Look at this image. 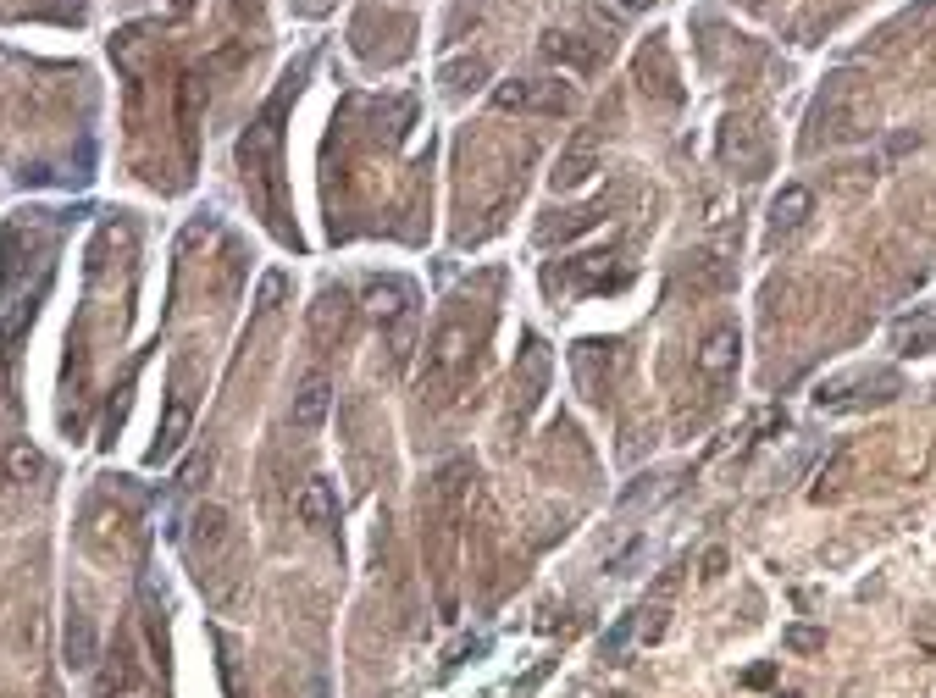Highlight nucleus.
I'll return each mask as SVG.
<instances>
[{
    "label": "nucleus",
    "mask_w": 936,
    "mask_h": 698,
    "mask_svg": "<svg viewBox=\"0 0 936 698\" xmlns=\"http://www.w3.org/2000/svg\"><path fill=\"white\" fill-rule=\"evenodd\" d=\"M870 122H876L870 89L853 73H837L826 84V95L815 100V133H809V145H820V139H826V145H853V139L870 133Z\"/></svg>",
    "instance_id": "f257e3e1"
},
{
    "label": "nucleus",
    "mask_w": 936,
    "mask_h": 698,
    "mask_svg": "<svg viewBox=\"0 0 936 698\" xmlns=\"http://www.w3.org/2000/svg\"><path fill=\"white\" fill-rule=\"evenodd\" d=\"M571 366H576V383H582V394H588L593 405H604V399L621 388L626 366H632V349H626L621 338H588V344H576Z\"/></svg>",
    "instance_id": "f03ea898"
},
{
    "label": "nucleus",
    "mask_w": 936,
    "mask_h": 698,
    "mask_svg": "<svg viewBox=\"0 0 936 698\" xmlns=\"http://www.w3.org/2000/svg\"><path fill=\"white\" fill-rule=\"evenodd\" d=\"M471 361V327L460 316H444L438 333L427 338V361H421V388H444L460 377V366Z\"/></svg>",
    "instance_id": "7ed1b4c3"
},
{
    "label": "nucleus",
    "mask_w": 936,
    "mask_h": 698,
    "mask_svg": "<svg viewBox=\"0 0 936 698\" xmlns=\"http://www.w3.org/2000/svg\"><path fill=\"white\" fill-rule=\"evenodd\" d=\"M737 349H743V333H737L732 322H720V327H709V333L698 338L693 366L709 377V383H726V377L737 372Z\"/></svg>",
    "instance_id": "20e7f679"
},
{
    "label": "nucleus",
    "mask_w": 936,
    "mask_h": 698,
    "mask_svg": "<svg viewBox=\"0 0 936 698\" xmlns=\"http://www.w3.org/2000/svg\"><path fill=\"white\" fill-rule=\"evenodd\" d=\"M593 172H599V139H593V133H576L571 145H565V156L554 161L549 183H554V194H571V189H582Z\"/></svg>",
    "instance_id": "39448f33"
},
{
    "label": "nucleus",
    "mask_w": 936,
    "mask_h": 698,
    "mask_svg": "<svg viewBox=\"0 0 936 698\" xmlns=\"http://www.w3.org/2000/svg\"><path fill=\"white\" fill-rule=\"evenodd\" d=\"M543 383H549V344H543V338H527L521 366H516V383H510V394H516V416H527V410L543 399Z\"/></svg>",
    "instance_id": "423d86ee"
},
{
    "label": "nucleus",
    "mask_w": 936,
    "mask_h": 698,
    "mask_svg": "<svg viewBox=\"0 0 936 698\" xmlns=\"http://www.w3.org/2000/svg\"><path fill=\"white\" fill-rule=\"evenodd\" d=\"M720 156L732 161L737 172H743V178H759V167H765V145H759V128L754 122H726V133H720Z\"/></svg>",
    "instance_id": "0eeeda50"
},
{
    "label": "nucleus",
    "mask_w": 936,
    "mask_h": 698,
    "mask_svg": "<svg viewBox=\"0 0 936 698\" xmlns=\"http://www.w3.org/2000/svg\"><path fill=\"white\" fill-rule=\"evenodd\" d=\"M416 305V294H410V283H399V277H377L372 289H366V311L377 316V327H394V322H405V316H416L410 311Z\"/></svg>",
    "instance_id": "6e6552de"
},
{
    "label": "nucleus",
    "mask_w": 936,
    "mask_h": 698,
    "mask_svg": "<svg viewBox=\"0 0 936 698\" xmlns=\"http://www.w3.org/2000/svg\"><path fill=\"white\" fill-rule=\"evenodd\" d=\"M327 410H333V383H327L322 372H311L300 388H294V410H288V416H294L300 433H316V427L327 422Z\"/></svg>",
    "instance_id": "1a4fd4ad"
},
{
    "label": "nucleus",
    "mask_w": 936,
    "mask_h": 698,
    "mask_svg": "<svg viewBox=\"0 0 936 698\" xmlns=\"http://www.w3.org/2000/svg\"><path fill=\"white\" fill-rule=\"evenodd\" d=\"M809 211H815V189H804V183H787V189L770 200V233H798L809 222Z\"/></svg>",
    "instance_id": "9d476101"
},
{
    "label": "nucleus",
    "mask_w": 936,
    "mask_h": 698,
    "mask_svg": "<svg viewBox=\"0 0 936 698\" xmlns=\"http://www.w3.org/2000/svg\"><path fill=\"white\" fill-rule=\"evenodd\" d=\"M732 261H726V250H698L693 261H687V283H693L698 294H726L732 289Z\"/></svg>",
    "instance_id": "9b49d317"
},
{
    "label": "nucleus",
    "mask_w": 936,
    "mask_h": 698,
    "mask_svg": "<svg viewBox=\"0 0 936 698\" xmlns=\"http://www.w3.org/2000/svg\"><path fill=\"white\" fill-rule=\"evenodd\" d=\"M233 543V521L222 505H200L194 510V549L200 554H222Z\"/></svg>",
    "instance_id": "f8f14e48"
},
{
    "label": "nucleus",
    "mask_w": 936,
    "mask_h": 698,
    "mask_svg": "<svg viewBox=\"0 0 936 698\" xmlns=\"http://www.w3.org/2000/svg\"><path fill=\"white\" fill-rule=\"evenodd\" d=\"M294 510H300V521H305V527H333V516H338L333 482L311 477V482L300 488V499H294Z\"/></svg>",
    "instance_id": "ddd939ff"
},
{
    "label": "nucleus",
    "mask_w": 936,
    "mask_h": 698,
    "mask_svg": "<svg viewBox=\"0 0 936 698\" xmlns=\"http://www.w3.org/2000/svg\"><path fill=\"white\" fill-rule=\"evenodd\" d=\"M344 322H349V300L338 289H327L322 300L311 305V333L322 338V344H333V338L344 333Z\"/></svg>",
    "instance_id": "4468645a"
},
{
    "label": "nucleus",
    "mask_w": 936,
    "mask_h": 698,
    "mask_svg": "<svg viewBox=\"0 0 936 698\" xmlns=\"http://www.w3.org/2000/svg\"><path fill=\"white\" fill-rule=\"evenodd\" d=\"M892 344H898V355H931L936 322H931V316H920V322H898V327H892Z\"/></svg>",
    "instance_id": "2eb2a0df"
},
{
    "label": "nucleus",
    "mask_w": 936,
    "mask_h": 698,
    "mask_svg": "<svg viewBox=\"0 0 936 698\" xmlns=\"http://www.w3.org/2000/svg\"><path fill=\"white\" fill-rule=\"evenodd\" d=\"M183 433H189V405H183V399H172V405H167V422H161V438H156V460L172 455V449L183 444Z\"/></svg>",
    "instance_id": "dca6fc26"
},
{
    "label": "nucleus",
    "mask_w": 936,
    "mask_h": 698,
    "mask_svg": "<svg viewBox=\"0 0 936 698\" xmlns=\"http://www.w3.org/2000/svg\"><path fill=\"white\" fill-rule=\"evenodd\" d=\"M39 471H45V455H39L34 444H12V449H6V477H12V482H34Z\"/></svg>",
    "instance_id": "f3484780"
},
{
    "label": "nucleus",
    "mask_w": 936,
    "mask_h": 698,
    "mask_svg": "<svg viewBox=\"0 0 936 698\" xmlns=\"http://www.w3.org/2000/svg\"><path fill=\"white\" fill-rule=\"evenodd\" d=\"M543 50H549L554 61H565V67H593V50L576 45L571 34H549V39H543Z\"/></svg>",
    "instance_id": "a211bd4d"
},
{
    "label": "nucleus",
    "mask_w": 936,
    "mask_h": 698,
    "mask_svg": "<svg viewBox=\"0 0 936 698\" xmlns=\"http://www.w3.org/2000/svg\"><path fill=\"white\" fill-rule=\"evenodd\" d=\"M848 466H853V455H848V449H842V455L831 460L826 471H820V482H815V499H820V505H826V499H837V494H842V482H848Z\"/></svg>",
    "instance_id": "6ab92c4d"
},
{
    "label": "nucleus",
    "mask_w": 936,
    "mask_h": 698,
    "mask_svg": "<svg viewBox=\"0 0 936 698\" xmlns=\"http://www.w3.org/2000/svg\"><path fill=\"white\" fill-rule=\"evenodd\" d=\"M410 349H416V316H405V322L388 327V355H394L399 366L410 361Z\"/></svg>",
    "instance_id": "aec40b11"
},
{
    "label": "nucleus",
    "mask_w": 936,
    "mask_h": 698,
    "mask_svg": "<svg viewBox=\"0 0 936 698\" xmlns=\"http://www.w3.org/2000/svg\"><path fill=\"white\" fill-rule=\"evenodd\" d=\"M781 643H787L792 654H820L826 649V632H820V626H787V638Z\"/></svg>",
    "instance_id": "412c9836"
},
{
    "label": "nucleus",
    "mask_w": 936,
    "mask_h": 698,
    "mask_svg": "<svg viewBox=\"0 0 936 698\" xmlns=\"http://www.w3.org/2000/svg\"><path fill=\"white\" fill-rule=\"evenodd\" d=\"M493 106L499 111H527L532 106V84H499L493 89Z\"/></svg>",
    "instance_id": "4be33fe9"
},
{
    "label": "nucleus",
    "mask_w": 936,
    "mask_h": 698,
    "mask_svg": "<svg viewBox=\"0 0 936 698\" xmlns=\"http://www.w3.org/2000/svg\"><path fill=\"white\" fill-rule=\"evenodd\" d=\"M482 73H488L482 61H466V67H449V73H444V84H449V89H466V78H471V84H477Z\"/></svg>",
    "instance_id": "5701e85b"
},
{
    "label": "nucleus",
    "mask_w": 936,
    "mask_h": 698,
    "mask_svg": "<svg viewBox=\"0 0 936 698\" xmlns=\"http://www.w3.org/2000/svg\"><path fill=\"white\" fill-rule=\"evenodd\" d=\"M637 632H643V643H660L665 638V610H660V604H654V610H643V626H637Z\"/></svg>",
    "instance_id": "b1692460"
},
{
    "label": "nucleus",
    "mask_w": 936,
    "mask_h": 698,
    "mask_svg": "<svg viewBox=\"0 0 936 698\" xmlns=\"http://www.w3.org/2000/svg\"><path fill=\"white\" fill-rule=\"evenodd\" d=\"M726 566H732V554H726V549H709V554H704V571H698V577L715 582V577H726Z\"/></svg>",
    "instance_id": "393cba45"
},
{
    "label": "nucleus",
    "mask_w": 936,
    "mask_h": 698,
    "mask_svg": "<svg viewBox=\"0 0 936 698\" xmlns=\"http://www.w3.org/2000/svg\"><path fill=\"white\" fill-rule=\"evenodd\" d=\"M743 682H748V687H770V682H776V665H754Z\"/></svg>",
    "instance_id": "a878e982"
},
{
    "label": "nucleus",
    "mask_w": 936,
    "mask_h": 698,
    "mask_svg": "<svg viewBox=\"0 0 936 698\" xmlns=\"http://www.w3.org/2000/svg\"><path fill=\"white\" fill-rule=\"evenodd\" d=\"M172 6H178V12H189V0H172Z\"/></svg>",
    "instance_id": "bb28decb"
},
{
    "label": "nucleus",
    "mask_w": 936,
    "mask_h": 698,
    "mask_svg": "<svg viewBox=\"0 0 936 698\" xmlns=\"http://www.w3.org/2000/svg\"><path fill=\"white\" fill-rule=\"evenodd\" d=\"M781 698H798V693H781Z\"/></svg>",
    "instance_id": "cd10ccee"
}]
</instances>
